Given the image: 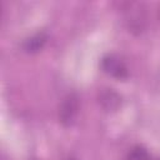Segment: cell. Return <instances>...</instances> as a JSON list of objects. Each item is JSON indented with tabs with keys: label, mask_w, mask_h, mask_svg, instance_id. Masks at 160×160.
I'll return each mask as SVG.
<instances>
[{
	"label": "cell",
	"mask_w": 160,
	"mask_h": 160,
	"mask_svg": "<svg viewBox=\"0 0 160 160\" xmlns=\"http://www.w3.org/2000/svg\"><path fill=\"white\" fill-rule=\"evenodd\" d=\"M101 69L106 74H109L112 78L119 79V80H124L129 75L128 68L124 64V61L120 58H118L116 55H112V54L106 55L101 59Z\"/></svg>",
	"instance_id": "obj_2"
},
{
	"label": "cell",
	"mask_w": 160,
	"mask_h": 160,
	"mask_svg": "<svg viewBox=\"0 0 160 160\" xmlns=\"http://www.w3.org/2000/svg\"><path fill=\"white\" fill-rule=\"evenodd\" d=\"M128 160H150V155L142 146H134L128 155Z\"/></svg>",
	"instance_id": "obj_5"
},
{
	"label": "cell",
	"mask_w": 160,
	"mask_h": 160,
	"mask_svg": "<svg viewBox=\"0 0 160 160\" xmlns=\"http://www.w3.org/2000/svg\"><path fill=\"white\" fill-rule=\"evenodd\" d=\"M46 40H48V36H46L45 32H38V34L32 35L31 38H29L24 41L22 49L28 54H35V52L40 51L44 48Z\"/></svg>",
	"instance_id": "obj_4"
},
{
	"label": "cell",
	"mask_w": 160,
	"mask_h": 160,
	"mask_svg": "<svg viewBox=\"0 0 160 160\" xmlns=\"http://www.w3.org/2000/svg\"><path fill=\"white\" fill-rule=\"evenodd\" d=\"M99 102L106 111H116L121 104V96L112 89H104L99 95Z\"/></svg>",
	"instance_id": "obj_3"
},
{
	"label": "cell",
	"mask_w": 160,
	"mask_h": 160,
	"mask_svg": "<svg viewBox=\"0 0 160 160\" xmlns=\"http://www.w3.org/2000/svg\"><path fill=\"white\" fill-rule=\"evenodd\" d=\"M79 110V98L76 94L71 92L65 96L60 105V111H59V118L62 125L70 126L72 125L75 116Z\"/></svg>",
	"instance_id": "obj_1"
}]
</instances>
